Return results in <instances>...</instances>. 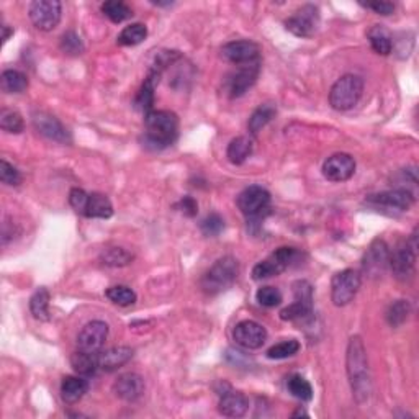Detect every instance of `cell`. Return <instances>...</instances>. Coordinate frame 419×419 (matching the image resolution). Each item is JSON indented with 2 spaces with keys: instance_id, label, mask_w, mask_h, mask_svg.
<instances>
[{
  "instance_id": "obj_34",
  "label": "cell",
  "mask_w": 419,
  "mask_h": 419,
  "mask_svg": "<svg viewBox=\"0 0 419 419\" xmlns=\"http://www.w3.org/2000/svg\"><path fill=\"white\" fill-rule=\"evenodd\" d=\"M100 261H102L105 266L123 267V266H128V264L133 261V254L123 248H108L102 253Z\"/></svg>"
},
{
  "instance_id": "obj_37",
  "label": "cell",
  "mask_w": 419,
  "mask_h": 419,
  "mask_svg": "<svg viewBox=\"0 0 419 419\" xmlns=\"http://www.w3.org/2000/svg\"><path fill=\"white\" fill-rule=\"evenodd\" d=\"M0 128L7 131V133H13V135L22 133L25 128L24 118H22L20 113L15 110L3 108V110L0 112Z\"/></svg>"
},
{
  "instance_id": "obj_23",
  "label": "cell",
  "mask_w": 419,
  "mask_h": 419,
  "mask_svg": "<svg viewBox=\"0 0 419 419\" xmlns=\"http://www.w3.org/2000/svg\"><path fill=\"white\" fill-rule=\"evenodd\" d=\"M254 151V139L250 136H238L228 144L226 156L230 159L231 164L234 166H241L250 157V154Z\"/></svg>"
},
{
  "instance_id": "obj_3",
  "label": "cell",
  "mask_w": 419,
  "mask_h": 419,
  "mask_svg": "<svg viewBox=\"0 0 419 419\" xmlns=\"http://www.w3.org/2000/svg\"><path fill=\"white\" fill-rule=\"evenodd\" d=\"M239 275V262L233 256H225L213 264L200 280V287L207 295H218L234 285Z\"/></svg>"
},
{
  "instance_id": "obj_40",
  "label": "cell",
  "mask_w": 419,
  "mask_h": 419,
  "mask_svg": "<svg viewBox=\"0 0 419 419\" xmlns=\"http://www.w3.org/2000/svg\"><path fill=\"white\" fill-rule=\"evenodd\" d=\"M282 293L279 289H275V287H262V289L257 290L256 293V300L259 302V305H262V307L266 308H274L279 307L282 303Z\"/></svg>"
},
{
  "instance_id": "obj_7",
  "label": "cell",
  "mask_w": 419,
  "mask_h": 419,
  "mask_svg": "<svg viewBox=\"0 0 419 419\" xmlns=\"http://www.w3.org/2000/svg\"><path fill=\"white\" fill-rule=\"evenodd\" d=\"M416 234H413L411 239L396 246L393 253L390 250V267L398 280H408L413 277L416 266Z\"/></svg>"
},
{
  "instance_id": "obj_32",
  "label": "cell",
  "mask_w": 419,
  "mask_h": 419,
  "mask_svg": "<svg viewBox=\"0 0 419 419\" xmlns=\"http://www.w3.org/2000/svg\"><path fill=\"white\" fill-rule=\"evenodd\" d=\"M148 36V28L143 24H131L121 30V33L118 35V44L121 46H136V44L143 43Z\"/></svg>"
},
{
  "instance_id": "obj_43",
  "label": "cell",
  "mask_w": 419,
  "mask_h": 419,
  "mask_svg": "<svg viewBox=\"0 0 419 419\" xmlns=\"http://www.w3.org/2000/svg\"><path fill=\"white\" fill-rule=\"evenodd\" d=\"M0 180L6 185L17 187L22 184V174L12 164H8L7 161H0Z\"/></svg>"
},
{
  "instance_id": "obj_8",
  "label": "cell",
  "mask_w": 419,
  "mask_h": 419,
  "mask_svg": "<svg viewBox=\"0 0 419 419\" xmlns=\"http://www.w3.org/2000/svg\"><path fill=\"white\" fill-rule=\"evenodd\" d=\"M30 20L41 31H51L61 22L62 6L58 0H36L30 6Z\"/></svg>"
},
{
  "instance_id": "obj_46",
  "label": "cell",
  "mask_w": 419,
  "mask_h": 419,
  "mask_svg": "<svg viewBox=\"0 0 419 419\" xmlns=\"http://www.w3.org/2000/svg\"><path fill=\"white\" fill-rule=\"evenodd\" d=\"M177 208L180 210L182 213L187 216H195L198 212V205L192 197H184L180 200L179 203H177Z\"/></svg>"
},
{
  "instance_id": "obj_16",
  "label": "cell",
  "mask_w": 419,
  "mask_h": 419,
  "mask_svg": "<svg viewBox=\"0 0 419 419\" xmlns=\"http://www.w3.org/2000/svg\"><path fill=\"white\" fill-rule=\"evenodd\" d=\"M355 161L350 154L338 153L327 157L323 164V176L330 182H345L354 176Z\"/></svg>"
},
{
  "instance_id": "obj_45",
  "label": "cell",
  "mask_w": 419,
  "mask_h": 419,
  "mask_svg": "<svg viewBox=\"0 0 419 419\" xmlns=\"http://www.w3.org/2000/svg\"><path fill=\"white\" fill-rule=\"evenodd\" d=\"M364 7L368 8V10H373L375 13H379V15H391V13L395 12V3L391 2H367L364 3Z\"/></svg>"
},
{
  "instance_id": "obj_41",
  "label": "cell",
  "mask_w": 419,
  "mask_h": 419,
  "mask_svg": "<svg viewBox=\"0 0 419 419\" xmlns=\"http://www.w3.org/2000/svg\"><path fill=\"white\" fill-rule=\"evenodd\" d=\"M61 49L69 56H77V54L84 53V43L74 31H67L61 36Z\"/></svg>"
},
{
  "instance_id": "obj_1",
  "label": "cell",
  "mask_w": 419,
  "mask_h": 419,
  "mask_svg": "<svg viewBox=\"0 0 419 419\" xmlns=\"http://www.w3.org/2000/svg\"><path fill=\"white\" fill-rule=\"evenodd\" d=\"M348 375L355 402L359 404L368 402L372 395L370 368L366 345L359 336H352L348 345Z\"/></svg>"
},
{
  "instance_id": "obj_18",
  "label": "cell",
  "mask_w": 419,
  "mask_h": 419,
  "mask_svg": "<svg viewBox=\"0 0 419 419\" xmlns=\"http://www.w3.org/2000/svg\"><path fill=\"white\" fill-rule=\"evenodd\" d=\"M113 391H115V395L120 400H123V402L133 403L136 400H139L144 393L143 377L133 372L123 373V375L118 377L115 384H113Z\"/></svg>"
},
{
  "instance_id": "obj_12",
  "label": "cell",
  "mask_w": 419,
  "mask_h": 419,
  "mask_svg": "<svg viewBox=\"0 0 419 419\" xmlns=\"http://www.w3.org/2000/svg\"><path fill=\"white\" fill-rule=\"evenodd\" d=\"M221 56L236 66L254 65V62H259L261 48L254 41L249 40L231 41V43H228L221 48Z\"/></svg>"
},
{
  "instance_id": "obj_14",
  "label": "cell",
  "mask_w": 419,
  "mask_h": 419,
  "mask_svg": "<svg viewBox=\"0 0 419 419\" xmlns=\"http://www.w3.org/2000/svg\"><path fill=\"white\" fill-rule=\"evenodd\" d=\"M33 126L40 135H43L44 138L56 141V143L69 144L71 135L69 131L56 117L49 115L46 112H35L33 113Z\"/></svg>"
},
{
  "instance_id": "obj_44",
  "label": "cell",
  "mask_w": 419,
  "mask_h": 419,
  "mask_svg": "<svg viewBox=\"0 0 419 419\" xmlns=\"http://www.w3.org/2000/svg\"><path fill=\"white\" fill-rule=\"evenodd\" d=\"M87 202H89V194L85 192V190H82V189H72L71 190L69 203L77 213L84 215L85 207H87Z\"/></svg>"
},
{
  "instance_id": "obj_6",
  "label": "cell",
  "mask_w": 419,
  "mask_h": 419,
  "mask_svg": "<svg viewBox=\"0 0 419 419\" xmlns=\"http://www.w3.org/2000/svg\"><path fill=\"white\" fill-rule=\"evenodd\" d=\"M361 274L354 268H344L332 277L331 300L336 307H345L352 302L361 289Z\"/></svg>"
},
{
  "instance_id": "obj_48",
  "label": "cell",
  "mask_w": 419,
  "mask_h": 419,
  "mask_svg": "<svg viewBox=\"0 0 419 419\" xmlns=\"http://www.w3.org/2000/svg\"><path fill=\"white\" fill-rule=\"evenodd\" d=\"M297 416H308V414L305 413V411H302V409H298V411L293 414V418H297Z\"/></svg>"
},
{
  "instance_id": "obj_31",
  "label": "cell",
  "mask_w": 419,
  "mask_h": 419,
  "mask_svg": "<svg viewBox=\"0 0 419 419\" xmlns=\"http://www.w3.org/2000/svg\"><path fill=\"white\" fill-rule=\"evenodd\" d=\"M49 300L51 295L46 289H40L33 293V297L30 298V311L36 320L48 321L49 320Z\"/></svg>"
},
{
  "instance_id": "obj_17",
  "label": "cell",
  "mask_w": 419,
  "mask_h": 419,
  "mask_svg": "<svg viewBox=\"0 0 419 419\" xmlns=\"http://www.w3.org/2000/svg\"><path fill=\"white\" fill-rule=\"evenodd\" d=\"M367 203L373 207H385L390 210H398V212H408L414 203V195L407 189H393L380 192L375 195H368Z\"/></svg>"
},
{
  "instance_id": "obj_2",
  "label": "cell",
  "mask_w": 419,
  "mask_h": 419,
  "mask_svg": "<svg viewBox=\"0 0 419 419\" xmlns=\"http://www.w3.org/2000/svg\"><path fill=\"white\" fill-rule=\"evenodd\" d=\"M144 126V143L148 148H167L179 135V120L176 113L167 110H151L146 113Z\"/></svg>"
},
{
  "instance_id": "obj_42",
  "label": "cell",
  "mask_w": 419,
  "mask_h": 419,
  "mask_svg": "<svg viewBox=\"0 0 419 419\" xmlns=\"http://www.w3.org/2000/svg\"><path fill=\"white\" fill-rule=\"evenodd\" d=\"M200 230L205 236H218L225 230V220L218 213H212L200 223Z\"/></svg>"
},
{
  "instance_id": "obj_4",
  "label": "cell",
  "mask_w": 419,
  "mask_h": 419,
  "mask_svg": "<svg viewBox=\"0 0 419 419\" xmlns=\"http://www.w3.org/2000/svg\"><path fill=\"white\" fill-rule=\"evenodd\" d=\"M364 80L359 76L345 74L334 82L330 92V103L334 110L348 112L362 99Z\"/></svg>"
},
{
  "instance_id": "obj_13",
  "label": "cell",
  "mask_w": 419,
  "mask_h": 419,
  "mask_svg": "<svg viewBox=\"0 0 419 419\" xmlns=\"http://www.w3.org/2000/svg\"><path fill=\"white\" fill-rule=\"evenodd\" d=\"M108 325L105 321H90L82 327L79 336H77V345L85 352H100L108 338Z\"/></svg>"
},
{
  "instance_id": "obj_35",
  "label": "cell",
  "mask_w": 419,
  "mask_h": 419,
  "mask_svg": "<svg viewBox=\"0 0 419 419\" xmlns=\"http://www.w3.org/2000/svg\"><path fill=\"white\" fill-rule=\"evenodd\" d=\"M105 295H107V298L112 303L118 305V307H131V305L136 303V293L126 285L110 287V289L105 291Z\"/></svg>"
},
{
  "instance_id": "obj_38",
  "label": "cell",
  "mask_w": 419,
  "mask_h": 419,
  "mask_svg": "<svg viewBox=\"0 0 419 419\" xmlns=\"http://www.w3.org/2000/svg\"><path fill=\"white\" fill-rule=\"evenodd\" d=\"M298 350H300L298 341H295V339L282 341V343L272 345V348L267 350V357L272 359V361H282V359L293 357Z\"/></svg>"
},
{
  "instance_id": "obj_25",
  "label": "cell",
  "mask_w": 419,
  "mask_h": 419,
  "mask_svg": "<svg viewBox=\"0 0 419 419\" xmlns=\"http://www.w3.org/2000/svg\"><path fill=\"white\" fill-rule=\"evenodd\" d=\"M113 215V205L110 198L103 194H89V202L85 207L84 216L87 218H102L107 220Z\"/></svg>"
},
{
  "instance_id": "obj_30",
  "label": "cell",
  "mask_w": 419,
  "mask_h": 419,
  "mask_svg": "<svg viewBox=\"0 0 419 419\" xmlns=\"http://www.w3.org/2000/svg\"><path fill=\"white\" fill-rule=\"evenodd\" d=\"M100 8H102L103 15L113 22V24H121V22L133 17V10L125 2H121V0H107Z\"/></svg>"
},
{
  "instance_id": "obj_28",
  "label": "cell",
  "mask_w": 419,
  "mask_h": 419,
  "mask_svg": "<svg viewBox=\"0 0 419 419\" xmlns=\"http://www.w3.org/2000/svg\"><path fill=\"white\" fill-rule=\"evenodd\" d=\"M0 87L6 94H22L28 89V77L15 69L3 71L0 77Z\"/></svg>"
},
{
  "instance_id": "obj_27",
  "label": "cell",
  "mask_w": 419,
  "mask_h": 419,
  "mask_svg": "<svg viewBox=\"0 0 419 419\" xmlns=\"http://www.w3.org/2000/svg\"><path fill=\"white\" fill-rule=\"evenodd\" d=\"M287 267L282 264L274 253L271 254L267 259L257 262L253 268V279L254 280H266L271 279V277H277L280 275L282 272H285Z\"/></svg>"
},
{
  "instance_id": "obj_22",
  "label": "cell",
  "mask_w": 419,
  "mask_h": 419,
  "mask_svg": "<svg viewBox=\"0 0 419 419\" xmlns=\"http://www.w3.org/2000/svg\"><path fill=\"white\" fill-rule=\"evenodd\" d=\"M159 79H161V72L156 69L149 71L148 77H146L144 84L141 85L139 92L136 94L135 99V107L138 110L148 113L153 110L154 105V90H156V85L159 84Z\"/></svg>"
},
{
  "instance_id": "obj_21",
  "label": "cell",
  "mask_w": 419,
  "mask_h": 419,
  "mask_svg": "<svg viewBox=\"0 0 419 419\" xmlns=\"http://www.w3.org/2000/svg\"><path fill=\"white\" fill-rule=\"evenodd\" d=\"M89 391V382L82 375L65 377L61 382V398L67 404H76Z\"/></svg>"
},
{
  "instance_id": "obj_24",
  "label": "cell",
  "mask_w": 419,
  "mask_h": 419,
  "mask_svg": "<svg viewBox=\"0 0 419 419\" xmlns=\"http://www.w3.org/2000/svg\"><path fill=\"white\" fill-rule=\"evenodd\" d=\"M71 366L76 370V373H79V375L92 377L100 370L99 352H85V350L79 349V352L72 354Z\"/></svg>"
},
{
  "instance_id": "obj_26",
  "label": "cell",
  "mask_w": 419,
  "mask_h": 419,
  "mask_svg": "<svg viewBox=\"0 0 419 419\" xmlns=\"http://www.w3.org/2000/svg\"><path fill=\"white\" fill-rule=\"evenodd\" d=\"M368 41H370V46L373 51L377 54H382V56H388V54L393 51V40L388 31H386L384 26L380 25H373L370 30H368Z\"/></svg>"
},
{
  "instance_id": "obj_20",
  "label": "cell",
  "mask_w": 419,
  "mask_h": 419,
  "mask_svg": "<svg viewBox=\"0 0 419 419\" xmlns=\"http://www.w3.org/2000/svg\"><path fill=\"white\" fill-rule=\"evenodd\" d=\"M133 354L135 350L131 348H126V345H118V348H112L103 350V352H99L100 370L103 372L118 370V368L131 361Z\"/></svg>"
},
{
  "instance_id": "obj_19",
  "label": "cell",
  "mask_w": 419,
  "mask_h": 419,
  "mask_svg": "<svg viewBox=\"0 0 419 419\" xmlns=\"http://www.w3.org/2000/svg\"><path fill=\"white\" fill-rule=\"evenodd\" d=\"M218 409L223 416L226 418H241L248 413L249 400L246 398L244 393L236 390H228L220 396V403Z\"/></svg>"
},
{
  "instance_id": "obj_29",
  "label": "cell",
  "mask_w": 419,
  "mask_h": 419,
  "mask_svg": "<svg viewBox=\"0 0 419 419\" xmlns=\"http://www.w3.org/2000/svg\"><path fill=\"white\" fill-rule=\"evenodd\" d=\"M275 113H277V110L272 103H264V105H261V107H257L249 118V123H248L249 133L253 136L257 135L259 131H261L264 126L267 125V123L272 121V118L275 117Z\"/></svg>"
},
{
  "instance_id": "obj_5",
  "label": "cell",
  "mask_w": 419,
  "mask_h": 419,
  "mask_svg": "<svg viewBox=\"0 0 419 419\" xmlns=\"http://www.w3.org/2000/svg\"><path fill=\"white\" fill-rule=\"evenodd\" d=\"M236 205L248 220H259L271 208V194L261 185H250L238 195Z\"/></svg>"
},
{
  "instance_id": "obj_10",
  "label": "cell",
  "mask_w": 419,
  "mask_h": 419,
  "mask_svg": "<svg viewBox=\"0 0 419 419\" xmlns=\"http://www.w3.org/2000/svg\"><path fill=\"white\" fill-rule=\"evenodd\" d=\"M318 25H320V10L316 6H303L298 8L290 18L285 20V28L291 35L298 36V38H309L316 33Z\"/></svg>"
},
{
  "instance_id": "obj_15",
  "label": "cell",
  "mask_w": 419,
  "mask_h": 419,
  "mask_svg": "<svg viewBox=\"0 0 419 419\" xmlns=\"http://www.w3.org/2000/svg\"><path fill=\"white\" fill-rule=\"evenodd\" d=\"M259 62H254V65H246V66H239V69L233 72L226 80V90L228 95L231 99H238L241 95H244L248 90L256 84L257 77H259Z\"/></svg>"
},
{
  "instance_id": "obj_36",
  "label": "cell",
  "mask_w": 419,
  "mask_h": 419,
  "mask_svg": "<svg viewBox=\"0 0 419 419\" xmlns=\"http://www.w3.org/2000/svg\"><path fill=\"white\" fill-rule=\"evenodd\" d=\"M313 311V302H303V300H295L290 307L280 311V318L284 321H297L307 318Z\"/></svg>"
},
{
  "instance_id": "obj_47",
  "label": "cell",
  "mask_w": 419,
  "mask_h": 419,
  "mask_svg": "<svg viewBox=\"0 0 419 419\" xmlns=\"http://www.w3.org/2000/svg\"><path fill=\"white\" fill-rule=\"evenodd\" d=\"M2 41L3 43H7V40L10 38V35H13V30L8 25H2Z\"/></svg>"
},
{
  "instance_id": "obj_39",
  "label": "cell",
  "mask_w": 419,
  "mask_h": 419,
  "mask_svg": "<svg viewBox=\"0 0 419 419\" xmlns=\"http://www.w3.org/2000/svg\"><path fill=\"white\" fill-rule=\"evenodd\" d=\"M409 314V303L407 300H396L395 303L390 305L388 311H386V321L390 326L398 327L408 320Z\"/></svg>"
},
{
  "instance_id": "obj_9",
  "label": "cell",
  "mask_w": 419,
  "mask_h": 419,
  "mask_svg": "<svg viewBox=\"0 0 419 419\" xmlns=\"http://www.w3.org/2000/svg\"><path fill=\"white\" fill-rule=\"evenodd\" d=\"M390 267V248L384 239H373L362 259V272L372 279L382 277Z\"/></svg>"
},
{
  "instance_id": "obj_11",
  "label": "cell",
  "mask_w": 419,
  "mask_h": 419,
  "mask_svg": "<svg viewBox=\"0 0 419 419\" xmlns=\"http://www.w3.org/2000/svg\"><path fill=\"white\" fill-rule=\"evenodd\" d=\"M234 343L241 345V348L248 350L261 349L267 341V330L259 323L253 320L241 321L234 326L233 331Z\"/></svg>"
},
{
  "instance_id": "obj_33",
  "label": "cell",
  "mask_w": 419,
  "mask_h": 419,
  "mask_svg": "<svg viewBox=\"0 0 419 419\" xmlns=\"http://www.w3.org/2000/svg\"><path fill=\"white\" fill-rule=\"evenodd\" d=\"M287 388L295 398L302 400V402H311L313 398V386L302 375H291L287 382Z\"/></svg>"
}]
</instances>
